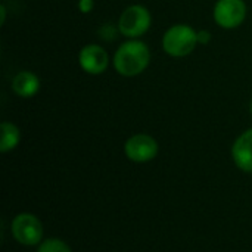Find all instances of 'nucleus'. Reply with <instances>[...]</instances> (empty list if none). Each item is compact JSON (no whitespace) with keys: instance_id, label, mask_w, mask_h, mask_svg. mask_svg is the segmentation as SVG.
<instances>
[{"instance_id":"obj_12","label":"nucleus","mask_w":252,"mask_h":252,"mask_svg":"<svg viewBox=\"0 0 252 252\" xmlns=\"http://www.w3.org/2000/svg\"><path fill=\"white\" fill-rule=\"evenodd\" d=\"M93 7H94L93 0H78V9L81 13H90Z\"/></svg>"},{"instance_id":"obj_14","label":"nucleus","mask_w":252,"mask_h":252,"mask_svg":"<svg viewBox=\"0 0 252 252\" xmlns=\"http://www.w3.org/2000/svg\"><path fill=\"white\" fill-rule=\"evenodd\" d=\"M4 21H6V7L4 4L0 6V25H4Z\"/></svg>"},{"instance_id":"obj_8","label":"nucleus","mask_w":252,"mask_h":252,"mask_svg":"<svg viewBox=\"0 0 252 252\" xmlns=\"http://www.w3.org/2000/svg\"><path fill=\"white\" fill-rule=\"evenodd\" d=\"M232 158L238 168L252 173V128L244 131L232 146Z\"/></svg>"},{"instance_id":"obj_15","label":"nucleus","mask_w":252,"mask_h":252,"mask_svg":"<svg viewBox=\"0 0 252 252\" xmlns=\"http://www.w3.org/2000/svg\"><path fill=\"white\" fill-rule=\"evenodd\" d=\"M251 114H252V102H251Z\"/></svg>"},{"instance_id":"obj_9","label":"nucleus","mask_w":252,"mask_h":252,"mask_svg":"<svg viewBox=\"0 0 252 252\" xmlns=\"http://www.w3.org/2000/svg\"><path fill=\"white\" fill-rule=\"evenodd\" d=\"M12 90L19 97H32L40 90V80L30 71H19L12 80Z\"/></svg>"},{"instance_id":"obj_6","label":"nucleus","mask_w":252,"mask_h":252,"mask_svg":"<svg viewBox=\"0 0 252 252\" xmlns=\"http://www.w3.org/2000/svg\"><path fill=\"white\" fill-rule=\"evenodd\" d=\"M124 152L126 157L133 162H149L158 155V143L149 134H134L127 139Z\"/></svg>"},{"instance_id":"obj_4","label":"nucleus","mask_w":252,"mask_h":252,"mask_svg":"<svg viewBox=\"0 0 252 252\" xmlns=\"http://www.w3.org/2000/svg\"><path fill=\"white\" fill-rule=\"evenodd\" d=\"M12 235L21 245L34 247L43 239V224L40 220L28 213L18 214L12 221Z\"/></svg>"},{"instance_id":"obj_11","label":"nucleus","mask_w":252,"mask_h":252,"mask_svg":"<svg viewBox=\"0 0 252 252\" xmlns=\"http://www.w3.org/2000/svg\"><path fill=\"white\" fill-rule=\"evenodd\" d=\"M37 252H72L71 248L61 239H56V238H50V239H46L40 244Z\"/></svg>"},{"instance_id":"obj_2","label":"nucleus","mask_w":252,"mask_h":252,"mask_svg":"<svg viewBox=\"0 0 252 252\" xmlns=\"http://www.w3.org/2000/svg\"><path fill=\"white\" fill-rule=\"evenodd\" d=\"M198 43V32L186 24L170 27L162 37V49L173 58H185L190 55Z\"/></svg>"},{"instance_id":"obj_5","label":"nucleus","mask_w":252,"mask_h":252,"mask_svg":"<svg viewBox=\"0 0 252 252\" xmlns=\"http://www.w3.org/2000/svg\"><path fill=\"white\" fill-rule=\"evenodd\" d=\"M247 12L244 0H219L214 6V21L224 30H233L245 21Z\"/></svg>"},{"instance_id":"obj_7","label":"nucleus","mask_w":252,"mask_h":252,"mask_svg":"<svg viewBox=\"0 0 252 252\" xmlns=\"http://www.w3.org/2000/svg\"><path fill=\"white\" fill-rule=\"evenodd\" d=\"M78 63L81 69L90 75L103 74L109 65L108 52L97 44H87L78 53Z\"/></svg>"},{"instance_id":"obj_3","label":"nucleus","mask_w":252,"mask_h":252,"mask_svg":"<svg viewBox=\"0 0 252 252\" xmlns=\"http://www.w3.org/2000/svg\"><path fill=\"white\" fill-rule=\"evenodd\" d=\"M151 21V12L145 6L131 4L123 10L118 19V31L127 38H137L149 30Z\"/></svg>"},{"instance_id":"obj_13","label":"nucleus","mask_w":252,"mask_h":252,"mask_svg":"<svg viewBox=\"0 0 252 252\" xmlns=\"http://www.w3.org/2000/svg\"><path fill=\"white\" fill-rule=\"evenodd\" d=\"M210 40H211V34H210V31L202 30V31H199V32H198V41H199L201 44H207V43H210Z\"/></svg>"},{"instance_id":"obj_10","label":"nucleus","mask_w":252,"mask_h":252,"mask_svg":"<svg viewBox=\"0 0 252 252\" xmlns=\"http://www.w3.org/2000/svg\"><path fill=\"white\" fill-rule=\"evenodd\" d=\"M0 131H1V139H0V152L6 154L9 151H13L19 140H21V131L19 128L9 123V121H3L0 124Z\"/></svg>"},{"instance_id":"obj_1","label":"nucleus","mask_w":252,"mask_h":252,"mask_svg":"<svg viewBox=\"0 0 252 252\" xmlns=\"http://www.w3.org/2000/svg\"><path fill=\"white\" fill-rule=\"evenodd\" d=\"M151 62V50L146 43L130 38L123 43L114 55L115 71L123 77H136L142 74Z\"/></svg>"}]
</instances>
